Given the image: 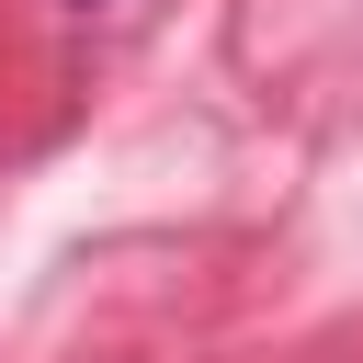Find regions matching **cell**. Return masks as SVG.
I'll return each mask as SVG.
<instances>
[{
    "instance_id": "obj_1",
    "label": "cell",
    "mask_w": 363,
    "mask_h": 363,
    "mask_svg": "<svg viewBox=\"0 0 363 363\" xmlns=\"http://www.w3.org/2000/svg\"><path fill=\"white\" fill-rule=\"evenodd\" d=\"M68 11H113V0H68Z\"/></svg>"
}]
</instances>
